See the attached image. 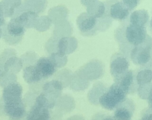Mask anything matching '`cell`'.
Returning <instances> with one entry per match:
<instances>
[{"mask_svg":"<svg viewBox=\"0 0 152 120\" xmlns=\"http://www.w3.org/2000/svg\"><path fill=\"white\" fill-rule=\"evenodd\" d=\"M126 94L124 90L115 82L104 91L99 99V103L103 108L112 110L125 101Z\"/></svg>","mask_w":152,"mask_h":120,"instance_id":"obj_1","label":"cell"},{"mask_svg":"<svg viewBox=\"0 0 152 120\" xmlns=\"http://www.w3.org/2000/svg\"><path fill=\"white\" fill-rule=\"evenodd\" d=\"M131 59L138 65L152 66V39L148 36L146 41L138 46L135 47L131 50Z\"/></svg>","mask_w":152,"mask_h":120,"instance_id":"obj_2","label":"cell"},{"mask_svg":"<svg viewBox=\"0 0 152 120\" xmlns=\"http://www.w3.org/2000/svg\"><path fill=\"white\" fill-rule=\"evenodd\" d=\"M148 36L145 27L133 25L129 23L124 29V39L127 44L132 47V48L142 44Z\"/></svg>","mask_w":152,"mask_h":120,"instance_id":"obj_3","label":"cell"},{"mask_svg":"<svg viewBox=\"0 0 152 120\" xmlns=\"http://www.w3.org/2000/svg\"><path fill=\"white\" fill-rule=\"evenodd\" d=\"M4 30V37L7 42L15 44L21 39L26 28L14 17L8 22Z\"/></svg>","mask_w":152,"mask_h":120,"instance_id":"obj_4","label":"cell"},{"mask_svg":"<svg viewBox=\"0 0 152 120\" xmlns=\"http://www.w3.org/2000/svg\"><path fill=\"white\" fill-rule=\"evenodd\" d=\"M129 63L126 57L121 54L113 55L110 61V72L115 80L128 70Z\"/></svg>","mask_w":152,"mask_h":120,"instance_id":"obj_5","label":"cell"},{"mask_svg":"<svg viewBox=\"0 0 152 120\" xmlns=\"http://www.w3.org/2000/svg\"><path fill=\"white\" fill-rule=\"evenodd\" d=\"M78 73L87 81L96 79L102 75L103 67L99 61H93L80 69Z\"/></svg>","mask_w":152,"mask_h":120,"instance_id":"obj_6","label":"cell"},{"mask_svg":"<svg viewBox=\"0 0 152 120\" xmlns=\"http://www.w3.org/2000/svg\"><path fill=\"white\" fill-rule=\"evenodd\" d=\"M2 104L4 112L10 117L14 119H20L25 115L26 109L22 100L2 101Z\"/></svg>","mask_w":152,"mask_h":120,"instance_id":"obj_7","label":"cell"},{"mask_svg":"<svg viewBox=\"0 0 152 120\" xmlns=\"http://www.w3.org/2000/svg\"><path fill=\"white\" fill-rule=\"evenodd\" d=\"M77 23L80 30L83 33L90 35L93 33V31L97 26L98 20L87 13H83L78 17Z\"/></svg>","mask_w":152,"mask_h":120,"instance_id":"obj_8","label":"cell"},{"mask_svg":"<svg viewBox=\"0 0 152 120\" xmlns=\"http://www.w3.org/2000/svg\"><path fill=\"white\" fill-rule=\"evenodd\" d=\"M46 0H24L15 11V16L23 11H33L37 14L42 12L46 7Z\"/></svg>","mask_w":152,"mask_h":120,"instance_id":"obj_9","label":"cell"},{"mask_svg":"<svg viewBox=\"0 0 152 120\" xmlns=\"http://www.w3.org/2000/svg\"><path fill=\"white\" fill-rule=\"evenodd\" d=\"M22 87L16 82L11 83L4 88L2 93V101H10L22 100Z\"/></svg>","mask_w":152,"mask_h":120,"instance_id":"obj_10","label":"cell"},{"mask_svg":"<svg viewBox=\"0 0 152 120\" xmlns=\"http://www.w3.org/2000/svg\"><path fill=\"white\" fill-rule=\"evenodd\" d=\"M35 65L42 78H48L51 76L57 69L49 57L39 59Z\"/></svg>","mask_w":152,"mask_h":120,"instance_id":"obj_11","label":"cell"},{"mask_svg":"<svg viewBox=\"0 0 152 120\" xmlns=\"http://www.w3.org/2000/svg\"><path fill=\"white\" fill-rule=\"evenodd\" d=\"M109 16L113 19L124 20L126 19L129 13V10L122 1H115L110 4L108 8Z\"/></svg>","mask_w":152,"mask_h":120,"instance_id":"obj_12","label":"cell"},{"mask_svg":"<svg viewBox=\"0 0 152 120\" xmlns=\"http://www.w3.org/2000/svg\"><path fill=\"white\" fill-rule=\"evenodd\" d=\"M77 47V41L75 38L64 36L61 38L57 42L56 52L63 55L71 54Z\"/></svg>","mask_w":152,"mask_h":120,"instance_id":"obj_13","label":"cell"},{"mask_svg":"<svg viewBox=\"0 0 152 120\" xmlns=\"http://www.w3.org/2000/svg\"><path fill=\"white\" fill-rule=\"evenodd\" d=\"M135 76L132 70H127L119 78L115 80L126 93L134 91L135 88Z\"/></svg>","mask_w":152,"mask_h":120,"instance_id":"obj_14","label":"cell"},{"mask_svg":"<svg viewBox=\"0 0 152 120\" xmlns=\"http://www.w3.org/2000/svg\"><path fill=\"white\" fill-rule=\"evenodd\" d=\"M18 22L25 28L34 27L38 19V14L33 11H23L14 17Z\"/></svg>","mask_w":152,"mask_h":120,"instance_id":"obj_15","label":"cell"},{"mask_svg":"<svg viewBox=\"0 0 152 120\" xmlns=\"http://www.w3.org/2000/svg\"><path fill=\"white\" fill-rule=\"evenodd\" d=\"M63 88V84L61 81L53 79L43 85V92L57 100L60 97Z\"/></svg>","mask_w":152,"mask_h":120,"instance_id":"obj_16","label":"cell"},{"mask_svg":"<svg viewBox=\"0 0 152 120\" xmlns=\"http://www.w3.org/2000/svg\"><path fill=\"white\" fill-rule=\"evenodd\" d=\"M129 101L125 100L116 109L113 116L115 120H131L132 111L130 105L132 103Z\"/></svg>","mask_w":152,"mask_h":120,"instance_id":"obj_17","label":"cell"},{"mask_svg":"<svg viewBox=\"0 0 152 120\" xmlns=\"http://www.w3.org/2000/svg\"><path fill=\"white\" fill-rule=\"evenodd\" d=\"M49 118L48 109L34 104L27 114L26 120H49Z\"/></svg>","mask_w":152,"mask_h":120,"instance_id":"obj_18","label":"cell"},{"mask_svg":"<svg viewBox=\"0 0 152 120\" xmlns=\"http://www.w3.org/2000/svg\"><path fill=\"white\" fill-rule=\"evenodd\" d=\"M49 17L56 24L63 23L66 21L68 10L62 5L53 7L49 11Z\"/></svg>","mask_w":152,"mask_h":120,"instance_id":"obj_19","label":"cell"},{"mask_svg":"<svg viewBox=\"0 0 152 120\" xmlns=\"http://www.w3.org/2000/svg\"><path fill=\"white\" fill-rule=\"evenodd\" d=\"M149 19L148 12L145 10H139L132 12L129 16V23L140 27H145Z\"/></svg>","mask_w":152,"mask_h":120,"instance_id":"obj_20","label":"cell"},{"mask_svg":"<svg viewBox=\"0 0 152 120\" xmlns=\"http://www.w3.org/2000/svg\"><path fill=\"white\" fill-rule=\"evenodd\" d=\"M21 4V0H2L0 2V7L5 17H8L13 16Z\"/></svg>","mask_w":152,"mask_h":120,"instance_id":"obj_21","label":"cell"},{"mask_svg":"<svg viewBox=\"0 0 152 120\" xmlns=\"http://www.w3.org/2000/svg\"><path fill=\"white\" fill-rule=\"evenodd\" d=\"M23 78L28 84L37 82L43 79L36 65H30L25 67L23 72Z\"/></svg>","mask_w":152,"mask_h":120,"instance_id":"obj_22","label":"cell"},{"mask_svg":"<svg viewBox=\"0 0 152 120\" xmlns=\"http://www.w3.org/2000/svg\"><path fill=\"white\" fill-rule=\"evenodd\" d=\"M106 9V5L103 2L97 1L87 7V11L90 16L99 19L105 16Z\"/></svg>","mask_w":152,"mask_h":120,"instance_id":"obj_23","label":"cell"},{"mask_svg":"<svg viewBox=\"0 0 152 120\" xmlns=\"http://www.w3.org/2000/svg\"><path fill=\"white\" fill-rule=\"evenodd\" d=\"M22 65V61L20 59L16 57H11L4 63V71L16 73L20 72Z\"/></svg>","mask_w":152,"mask_h":120,"instance_id":"obj_24","label":"cell"},{"mask_svg":"<svg viewBox=\"0 0 152 120\" xmlns=\"http://www.w3.org/2000/svg\"><path fill=\"white\" fill-rule=\"evenodd\" d=\"M56 101V99L42 92L36 97L34 104L49 109L55 106Z\"/></svg>","mask_w":152,"mask_h":120,"instance_id":"obj_25","label":"cell"},{"mask_svg":"<svg viewBox=\"0 0 152 120\" xmlns=\"http://www.w3.org/2000/svg\"><path fill=\"white\" fill-rule=\"evenodd\" d=\"M135 80L139 86L151 83L152 81V69L145 67L140 70L135 76Z\"/></svg>","mask_w":152,"mask_h":120,"instance_id":"obj_26","label":"cell"},{"mask_svg":"<svg viewBox=\"0 0 152 120\" xmlns=\"http://www.w3.org/2000/svg\"><path fill=\"white\" fill-rule=\"evenodd\" d=\"M88 85V81L83 78L78 73L75 74L72 78L71 88L74 90H83Z\"/></svg>","mask_w":152,"mask_h":120,"instance_id":"obj_27","label":"cell"},{"mask_svg":"<svg viewBox=\"0 0 152 120\" xmlns=\"http://www.w3.org/2000/svg\"><path fill=\"white\" fill-rule=\"evenodd\" d=\"M17 76L15 73L4 71L0 75V85L2 87H5L8 85L16 82Z\"/></svg>","mask_w":152,"mask_h":120,"instance_id":"obj_28","label":"cell"},{"mask_svg":"<svg viewBox=\"0 0 152 120\" xmlns=\"http://www.w3.org/2000/svg\"><path fill=\"white\" fill-rule=\"evenodd\" d=\"M49 58L51 59L57 68L63 67L66 64L67 62V57L66 55H63L58 52L51 53Z\"/></svg>","mask_w":152,"mask_h":120,"instance_id":"obj_29","label":"cell"},{"mask_svg":"<svg viewBox=\"0 0 152 120\" xmlns=\"http://www.w3.org/2000/svg\"><path fill=\"white\" fill-rule=\"evenodd\" d=\"M52 20L48 16H42L38 18L35 28L39 31H45L49 29L52 23Z\"/></svg>","mask_w":152,"mask_h":120,"instance_id":"obj_30","label":"cell"},{"mask_svg":"<svg viewBox=\"0 0 152 120\" xmlns=\"http://www.w3.org/2000/svg\"><path fill=\"white\" fill-rule=\"evenodd\" d=\"M105 90H106L105 88L104 89V88L101 87L99 84L95 85L92 88V90L90 91V93L88 95L90 100H91L92 102L97 101L96 98L97 97V100L99 102V97H100V96Z\"/></svg>","mask_w":152,"mask_h":120,"instance_id":"obj_31","label":"cell"},{"mask_svg":"<svg viewBox=\"0 0 152 120\" xmlns=\"http://www.w3.org/2000/svg\"><path fill=\"white\" fill-rule=\"evenodd\" d=\"M152 87V84H147L139 86L138 88V93L139 96L143 99H147L150 90Z\"/></svg>","mask_w":152,"mask_h":120,"instance_id":"obj_32","label":"cell"},{"mask_svg":"<svg viewBox=\"0 0 152 120\" xmlns=\"http://www.w3.org/2000/svg\"><path fill=\"white\" fill-rule=\"evenodd\" d=\"M140 0H122L123 4L131 11L134 10L138 5Z\"/></svg>","mask_w":152,"mask_h":120,"instance_id":"obj_33","label":"cell"},{"mask_svg":"<svg viewBox=\"0 0 152 120\" xmlns=\"http://www.w3.org/2000/svg\"><path fill=\"white\" fill-rule=\"evenodd\" d=\"M5 16L1 10V8L0 7V26H3L5 24Z\"/></svg>","mask_w":152,"mask_h":120,"instance_id":"obj_34","label":"cell"},{"mask_svg":"<svg viewBox=\"0 0 152 120\" xmlns=\"http://www.w3.org/2000/svg\"><path fill=\"white\" fill-rule=\"evenodd\" d=\"M80 1H81V2L83 5L88 7L90 5L94 3V2L97 1V0H80Z\"/></svg>","mask_w":152,"mask_h":120,"instance_id":"obj_35","label":"cell"},{"mask_svg":"<svg viewBox=\"0 0 152 120\" xmlns=\"http://www.w3.org/2000/svg\"><path fill=\"white\" fill-rule=\"evenodd\" d=\"M147 100H148V104H149L150 107L152 109V87H151V88L150 90V93H149Z\"/></svg>","mask_w":152,"mask_h":120,"instance_id":"obj_36","label":"cell"},{"mask_svg":"<svg viewBox=\"0 0 152 120\" xmlns=\"http://www.w3.org/2000/svg\"><path fill=\"white\" fill-rule=\"evenodd\" d=\"M142 120H152V112L147 113L141 119Z\"/></svg>","mask_w":152,"mask_h":120,"instance_id":"obj_37","label":"cell"},{"mask_svg":"<svg viewBox=\"0 0 152 120\" xmlns=\"http://www.w3.org/2000/svg\"><path fill=\"white\" fill-rule=\"evenodd\" d=\"M102 120H115L113 117L111 116H106L104 118H103Z\"/></svg>","mask_w":152,"mask_h":120,"instance_id":"obj_38","label":"cell"},{"mask_svg":"<svg viewBox=\"0 0 152 120\" xmlns=\"http://www.w3.org/2000/svg\"><path fill=\"white\" fill-rule=\"evenodd\" d=\"M2 29H1V28L0 27V38H1V36H2Z\"/></svg>","mask_w":152,"mask_h":120,"instance_id":"obj_39","label":"cell"},{"mask_svg":"<svg viewBox=\"0 0 152 120\" xmlns=\"http://www.w3.org/2000/svg\"><path fill=\"white\" fill-rule=\"evenodd\" d=\"M150 26H151V28L152 29V18H151V20L150 21Z\"/></svg>","mask_w":152,"mask_h":120,"instance_id":"obj_40","label":"cell"},{"mask_svg":"<svg viewBox=\"0 0 152 120\" xmlns=\"http://www.w3.org/2000/svg\"><path fill=\"white\" fill-rule=\"evenodd\" d=\"M0 72H1V69H0Z\"/></svg>","mask_w":152,"mask_h":120,"instance_id":"obj_41","label":"cell"},{"mask_svg":"<svg viewBox=\"0 0 152 120\" xmlns=\"http://www.w3.org/2000/svg\"><path fill=\"white\" fill-rule=\"evenodd\" d=\"M140 120H142V119H140Z\"/></svg>","mask_w":152,"mask_h":120,"instance_id":"obj_42","label":"cell"}]
</instances>
